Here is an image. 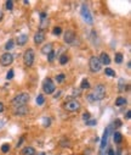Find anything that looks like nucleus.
<instances>
[{
	"instance_id": "obj_44",
	"label": "nucleus",
	"mask_w": 131,
	"mask_h": 155,
	"mask_svg": "<svg viewBox=\"0 0 131 155\" xmlns=\"http://www.w3.org/2000/svg\"><path fill=\"white\" fill-rule=\"evenodd\" d=\"M130 117H131V111L129 110V111L126 112V119H130Z\"/></svg>"
},
{
	"instance_id": "obj_19",
	"label": "nucleus",
	"mask_w": 131,
	"mask_h": 155,
	"mask_svg": "<svg viewBox=\"0 0 131 155\" xmlns=\"http://www.w3.org/2000/svg\"><path fill=\"white\" fill-rule=\"evenodd\" d=\"M128 88L129 87H126V84H125V79L120 78L119 79V92H125Z\"/></svg>"
},
{
	"instance_id": "obj_45",
	"label": "nucleus",
	"mask_w": 131,
	"mask_h": 155,
	"mask_svg": "<svg viewBox=\"0 0 131 155\" xmlns=\"http://www.w3.org/2000/svg\"><path fill=\"white\" fill-rule=\"evenodd\" d=\"M128 69H129V70H130V69H131V62H130V61H129V62H128Z\"/></svg>"
},
{
	"instance_id": "obj_12",
	"label": "nucleus",
	"mask_w": 131,
	"mask_h": 155,
	"mask_svg": "<svg viewBox=\"0 0 131 155\" xmlns=\"http://www.w3.org/2000/svg\"><path fill=\"white\" fill-rule=\"evenodd\" d=\"M44 40H45V32L39 29L35 34H34V43H35V44H41Z\"/></svg>"
},
{
	"instance_id": "obj_22",
	"label": "nucleus",
	"mask_w": 131,
	"mask_h": 155,
	"mask_svg": "<svg viewBox=\"0 0 131 155\" xmlns=\"http://www.w3.org/2000/svg\"><path fill=\"white\" fill-rule=\"evenodd\" d=\"M114 61H115L116 64H121V62H123V54H121V53H115Z\"/></svg>"
},
{
	"instance_id": "obj_43",
	"label": "nucleus",
	"mask_w": 131,
	"mask_h": 155,
	"mask_svg": "<svg viewBox=\"0 0 131 155\" xmlns=\"http://www.w3.org/2000/svg\"><path fill=\"white\" fill-rule=\"evenodd\" d=\"M61 93H62V92H61V90H58V92L56 93V95H53V97L56 98V99H57V98H60V94H61Z\"/></svg>"
},
{
	"instance_id": "obj_20",
	"label": "nucleus",
	"mask_w": 131,
	"mask_h": 155,
	"mask_svg": "<svg viewBox=\"0 0 131 155\" xmlns=\"http://www.w3.org/2000/svg\"><path fill=\"white\" fill-rule=\"evenodd\" d=\"M128 102H126V99L125 98H123V97H118L115 100V105L116 106H123V105H125Z\"/></svg>"
},
{
	"instance_id": "obj_38",
	"label": "nucleus",
	"mask_w": 131,
	"mask_h": 155,
	"mask_svg": "<svg viewBox=\"0 0 131 155\" xmlns=\"http://www.w3.org/2000/svg\"><path fill=\"white\" fill-rule=\"evenodd\" d=\"M23 140H24V138L22 137V138H21V139H19V142H18L17 144H16V148H18V147H21V145H22V142H23Z\"/></svg>"
},
{
	"instance_id": "obj_29",
	"label": "nucleus",
	"mask_w": 131,
	"mask_h": 155,
	"mask_svg": "<svg viewBox=\"0 0 131 155\" xmlns=\"http://www.w3.org/2000/svg\"><path fill=\"white\" fill-rule=\"evenodd\" d=\"M62 33V28L61 27H55V28L52 29V34L53 36H60Z\"/></svg>"
},
{
	"instance_id": "obj_31",
	"label": "nucleus",
	"mask_w": 131,
	"mask_h": 155,
	"mask_svg": "<svg viewBox=\"0 0 131 155\" xmlns=\"http://www.w3.org/2000/svg\"><path fill=\"white\" fill-rule=\"evenodd\" d=\"M9 150H10V145H9V144L5 143V144L1 145V151H3V153H9Z\"/></svg>"
},
{
	"instance_id": "obj_42",
	"label": "nucleus",
	"mask_w": 131,
	"mask_h": 155,
	"mask_svg": "<svg viewBox=\"0 0 131 155\" xmlns=\"http://www.w3.org/2000/svg\"><path fill=\"white\" fill-rule=\"evenodd\" d=\"M3 17H4V12H3L1 10H0V22L3 21Z\"/></svg>"
},
{
	"instance_id": "obj_8",
	"label": "nucleus",
	"mask_w": 131,
	"mask_h": 155,
	"mask_svg": "<svg viewBox=\"0 0 131 155\" xmlns=\"http://www.w3.org/2000/svg\"><path fill=\"white\" fill-rule=\"evenodd\" d=\"M13 62V55L11 53H4L1 56H0V65L6 67V66H10Z\"/></svg>"
},
{
	"instance_id": "obj_16",
	"label": "nucleus",
	"mask_w": 131,
	"mask_h": 155,
	"mask_svg": "<svg viewBox=\"0 0 131 155\" xmlns=\"http://www.w3.org/2000/svg\"><path fill=\"white\" fill-rule=\"evenodd\" d=\"M21 154L22 155H35L37 151L33 147H24L22 149V151H21Z\"/></svg>"
},
{
	"instance_id": "obj_37",
	"label": "nucleus",
	"mask_w": 131,
	"mask_h": 155,
	"mask_svg": "<svg viewBox=\"0 0 131 155\" xmlns=\"http://www.w3.org/2000/svg\"><path fill=\"white\" fill-rule=\"evenodd\" d=\"M45 18H47L46 12H41V13H40V21H41V20H45Z\"/></svg>"
},
{
	"instance_id": "obj_23",
	"label": "nucleus",
	"mask_w": 131,
	"mask_h": 155,
	"mask_svg": "<svg viewBox=\"0 0 131 155\" xmlns=\"http://www.w3.org/2000/svg\"><path fill=\"white\" fill-rule=\"evenodd\" d=\"M68 56H67V54H63V55H61L60 56V64L61 65H66L67 62H68Z\"/></svg>"
},
{
	"instance_id": "obj_36",
	"label": "nucleus",
	"mask_w": 131,
	"mask_h": 155,
	"mask_svg": "<svg viewBox=\"0 0 131 155\" xmlns=\"http://www.w3.org/2000/svg\"><path fill=\"white\" fill-rule=\"evenodd\" d=\"M114 126H116V127H120V126H121V121L116 119V120L114 121Z\"/></svg>"
},
{
	"instance_id": "obj_9",
	"label": "nucleus",
	"mask_w": 131,
	"mask_h": 155,
	"mask_svg": "<svg viewBox=\"0 0 131 155\" xmlns=\"http://www.w3.org/2000/svg\"><path fill=\"white\" fill-rule=\"evenodd\" d=\"M28 112H29V109L27 107V105L13 107V115L15 116H26Z\"/></svg>"
},
{
	"instance_id": "obj_46",
	"label": "nucleus",
	"mask_w": 131,
	"mask_h": 155,
	"mask_svg": "<svg viewBox=\"0 0 131 155\" xmlns=\"http://www.w3.org/2000/svg\"><path fill=\"white\" fill-rule=\"evenodd\" d=\"M23 4H24V5H28V4H29V1H27V0H24Z\"/></svg>"
},
{
	"instance_id": "obj_33",
	"label": "nucleus",
	"mask_w": 131,
	"mask_h": 155,
	"mask_svg": "<svg viewBox=\"0 0 131 155\" xmlns=\"http://www.w3.org/2000/svg\"><path fill=\"white\" fill-rule=\"evenodd\" d=\"M91 115H90V112H84L82 114V120L84 121H87V120H90Z\"/></svg>"
},
{
	"instance_id": "obj_11",
	"label": "nucleus",
	"mask_w": 131,
	"mask_h": 155,
	"mask_svg": "<svg viewBox=\"0 0 131 155\" xmlns=\"http://www.w3.org/2000/svg\"><path fill=\"white\" fill-rule=\"evenodd\" d=\"M109 130H111V127H107V128L105 130V132H103V137H102V139H101V145H100L101 151L105 150V148H106V145H107L108 136H109Z\"/></svg>"
},
{
	"instance_id": "obj_28",
	"label": "nucleus",
	"mask_w": 131,
	"mask_h": 155,
	"mask_svg": "<svg viewBox=\"0 0 131 155\" xmlns=\"http://www.w3.org/2000/svg\"><path fill=\"white\" fill-rule=\"evenodd\" d=\"M44 103H45V98H44V95H41V94H40V95L37 97V104L38 105H43Z\"/></svg>"
},
{
	"instance_id": "obj_39",
	"label": "nucleus",
	"mask_w": 131,
	"mask_h": 155,
	"mask_svg": "<svg viewBox=\"0 0 131 155\" xmlns=\"http://www.w3.org/2000/svg\"><path fill=\"white\" fill-rule=\"evenodd\" d=\"M87 100H89V102H95L94 98H92V94H89V95H87Z\"/></svg>"
},
{
	"instance_id": "obj_2",
	"label": "nucleus",
	"mask_w": 131,
	"mask_h": 155,
	"mask_svg": "<svg viewBox=\"0 0 131 155\" xmlns=\"http://www.w3.org/2000/svg\"><path fill=\"white\" fill-rule=\"evenodd\" d=\"M64 110L69 111V112H75V111H79L81 104L78 102L77 99H71V100H67V102L63 104Z\"/></svg>"
},
{
	"instance_id": "obj_5",
	"label": "nucleus",
	"mask_w": 131,
	"mask_h": 155,
	"mask_svg": "<svg viewBox=\"0 0 131 155\" xmlns=\"http://www.w3.org/2000/svg\"><path fill=\"white\" fill-rule=\"evenodd\" d=\"M34 59H35V54H34L33 49H27L23 54V62L27 67H30L34 62Z\"/></svg>"
},
{
	"instance_id": "obj_40",
	"label": "nucleus",
	"mask_w": 131,
	"mask_h": 155,
	"mask_svg": "<svg viewBox=\"0 0 131 155\" xmlns=\"http://www.w3.org/2000/svg\"><path fill=\"white\" fill-rule=\"evenodd\" d=\"M4 111V104L1 103V102H0V114H1Z\"/></svg>"
},
{
	"instance_id": "obj_18",
	"label": "nucleus",
	"mask_w": 131,
	"mask_h": 155,
	"mask_svg": "<svg viewBox=\"0 0 131 155\" xmlns=\"http://www.w3.org/2000/svg\"><path fill=\"white\" fill-rule=\"evenodd\" d=\"M113 139H114V142L116 144H119L121 143V140H123V134L120 132H114L113 133Z\"/></svg>"
},
{
	"instance_id": "obj_30",
	"label": "nucleus",
	"mask_w": 131,
	"mask_h": 155,
	"mask_svg": "<svg viewBox=\"0 0 131 155\" xmlns=\"http://www.w3.org/2000/svg\"><path fill=\"white\" fill-rule=\"evenodd\" d=\"M50 125H51V119L44 117V119H43V126H44V127H49Z\"/></svg>"
},
{
	"instance_id": "obj_21",
	"label": "nucleus",
	"mask_w": 131,
	"mask_h": 155,
	"mask_svg": "<svg viewBox=\"0 0 131 155\" xmlns=\"http://www.w3.org/2000/svg\"><path fill=\"white\" fill-rule=\"evenodd\" d=\"M80 88H81V89H89V88H90V83H89V81H87L86 78H84V79L81 81Z\"/></svg>"
},
{
	"instance_id": "obj_32",
	"label": "nucleus",
	"mask_w": 131,
	"mask_h": 155,
	"mask_svg": "<svg viewBox=\"0 0 131 155\" xmlns=\"http://www.w3.org/2000/svg\"><path fill=\"white\" fill-rule=\"evenodd\" d=\"M13 75H15L13 70H9V72L6 73V79H12L13 78Z\"/></svg>"
},
{
	"instance_id": "obj_4",
	"label": "nucleus",
	"mask_w": 131,
	"mask_h": 155,
	"mask_svg": "<svg viewBox=\"0 0 131 155\" xmlns=\"http://www.w3.org/2000/svg\"><path fill=\"white\" fill-rule=\"evenodd\" d=\"M43 90L46 94H52L55 90H56V86H55L53 81L50 77H46L43 81Z\"/></svg>"
},
{
	"instance_id": "obj_24",
	"label": "nucleus",
	"mask_w": 131,
	"mask_h": 155,
	"mask_svg": "<svg viewBox=\"0 0 131 155\" xmlns=\"http://www.w3.org/2000/svg\"><path fill=\"white\" fill-rule=\"evenodd\" d=\"M64 79H66L64 73H60V75H57V76H56V82H57V83H62Z\"/></svg>"
},
{
	"instance_id": "obj_1",
	"label": "nucleus",
	"mask_w": 131,
	"mask_h": 155,
	"mask_svg": "<svg viewBox=\"0 0 131 155\" xmlns=\"http://www.w3.org/2000/svg\"><path fill=\"white\" fill-rule=\"evenodd\" d=\"M29 99H30V97H29L28 93H19L11 100V104L13 105V107L23 106V105H26L27 103L29 102Z\"/></svg>"
},
{
	"instance_id": "obj_15",
	"label": "nucleus",
	"mask_w": 131,
	"mask_h": 155,
	"mask_svg": "<svg viewBox=\"0 0 131 155\" xmlns=\"http://www.w3.org/2000/svg\"><path fill=\"white\" fill-rule=\"evenodd\" d=\"M27 42H28V36H27V34H19V36L17 37V39H16V43H17L19 46L24 45Z\"/></svg>"
},
{
	"instance_id": "obj_13",
	"label": "nucleus",
	"mask_w": 131,
	"mask_h": 155,
	"mask_svg": "<svg viewBox=\"0 0 131 155\" xmlns=\"http://www.w3.org/2000/svg\"><path fill=\"white\" fill-rule=\"evenodd\" d=\"M98 60H100V62H101V65H109L111 64V58H109V55L107 53H101V55L98 56Z\"/></svg>"
},
{
	"instance_id": "obj_26",
	"label": "nucleus",
	"mask_w": 131,
	"mask_h": 155,
	"mask_svg": "<svg viewBox=\"0 0 131 155\" xmlns=\"http://www.w3.org/2000/svg\"><path fill=\"white\" fill-rule=\"evenodd\" d=\"M5 6H6V10L11 11L13 9V1H12V0H8V1L5 3Z\"/></svg>"
},
{
	"instance_id": "obj_25",
	"label": "nucleus",
	"mask_w": 131,
	"mask_h": 155,
	"mask_svg": "<svg viewBox=\"0 0 131 155\" xmlns=\"http://www.w3.org/2000/svg\"><path fill=\"white\" fill-rule=\"evenodd\" d=\"M105 73H106L107 76H109V77H115V72L112 69H109V67H107V69L105 70Z\"/></svg>"
},
{
	"instance_id": "obj_7",
	"label": "nucleus",
	"mask_w": 131,
	"mask_h": 155,
	"mask_svg": "<svg viewBox=\"0 0 131 155\" xmlns=\"http://www.w3.org/2000/svg\"><path fill=\"white\" fill-rule=\"evenodd\" d=\"M80 13H81V17L84 18V21H85L86 23H90V25H91V23L94 22L92 15H91L90 10H89V8H87V5H85V4H82V5H81Z\"/></svg>"
},
{
	"instance_id": "obj_41",
	"label": "nucleus",
	"mask_w": 131,
	"mask_h": 155,
	"mask_svg": "<svg viewBox=\"0 0 131 155\" xmlns=\"http://www.w3.org/2000/svg\"><path fill=\"white\" fill-rule=\"evenodd\" d=\"M108 155H115L114 150H113V149H109V150H108Z\"/></svg>"
},
{
	"instance_id": "obj_47",
	"label": "nucleus",
	"mask_w": 131,
	"mask_h": 155,
	"mask_svg": "<svg viewBox=\"0 0 131 155\" xmlns=\"http://www.w3.org/2000/svg\"><path fill=\"white\" fill-rule=\"evenodd\" d=\"M38 155H46V154H45V153H44V151H43V153H39V154H38Z\"/></svg>"
},
{
	"instance_id": "obj_17",
	"label": "nucleus",
	"mask_w": 131,
	"mask_h": 155,
	"mask_svg": "<svg viewBox=\"0 0 131 155\" xmlns=\"http://www.w3.org/2000/svg\"><path fill=\"white\" fill-rule=\"evenodd\" d=\"M13 48H15V40H13V39H9V42L5 44V50H6V53H9Z\"/></svg>"
},
{
	"instance_id": "obj_6",
	"label": "nucleus",
	"mask_w": 131,
	"mask_h": 155,
	"mask_svg": "<svg viewBox=\"0 0 131 155\" xmlns=\"http://www.w3.org/2000/svg\"><path fill=\"white\" fill-rule=\"evenodd\" d=\"M89 69H90V71L94 72V73L101 71L102 65H101L97 56H91L90 58V60H89Z\"/></svg>"
},
{
	"instance_id": "obj_10",
	"label": "nucleus",
	"mask_w": 131,
	"mask_h": 155,
	"mask_svg": "<svg viewBox=\"0 0 131 155\" xmlns=\"http://www.w3.org/2000/svg\"><path fill=\"white\" fill-rule=\"evenodd\" d=\"M75 37H77V36H75V33L73 31L67 29L64 32V34H63V40H64V43H67V44H72L75 40Z\"/></svg>"
},
{
	"instance_id": "obj_14",
	"label": "nucleus",
	"mask_w": 131,
	"mask_h": 155,
	"mask_svg": "<svg viewBox=\"0 0 131 155\" xmlns=\"http://www.w3.org/2000/svg\"><path fill=\"white\" fill-rule=\"evenodd\" d=\"M52 50H53V44L52 43H47L44 46H41V53H43L44 55H46V56L49 55Z\"/></svg>"
},
{
	"instance_id": "obj_35",
	"label": "nucleus",
	"mask_w": 131,
	"mask_h": 155,
	"mask_svg": "<svg viewBox=\"0 0 131 155\" xmlns=\"http://www.w3.org/2000/svg\"><path fill=\"white\" fill-rule=\"evenodd\" d=\"M61 147H63V148L69 147V140H62V142H61Z\"/></svg>"
},
{
	"instance_id": "obj_27",
	"label": "nucleus",
	"mask_w": 131,
	"mask_h": 155,
	"mask_svg": "<svg viewBox=\"0 0 131 155\" xmlns=\"http://www.w3.org/2000/svg\"><path fill=\"white\" fill-rule=\"evenodd\" d=\"M55 58H56V53L52 50V51L49 54V55H47V61H49V62H52L53 60H55Z\"/></svg>"
},
{
	"instance_id": "obj_3",
	"label": "nucleus",
	"mask_w": 131,
	"mask_h": 155,
	"mask_svg": "<svg viewBox=\"0 0 131 155\" xmlns=\"http://www.w3.org/2000/svg\"><path fill=\"white\" fill-rule=\"evenodd\" d=\"M106 97V87L103 84H97L94 88V93H92V98L96 102V100H102L105 99Z\"/></svg>"
},
{
	"instance_id": "obj_34",
	"label": "nucleus",
	"mask_w": 131,
	"mask_h": 155,
	"mask_svg": "<svg viewBox=\"0 0 131 155\" xmlns=\"http://www.w3.org/2000/svg\"><path fill=\"white\" fill-rule=\"evenodd\" d=\"M85 122H86L87 126H95L96 123H97V121L96 120H87V121H85Z\"/></svg>"
}]
</instances>
